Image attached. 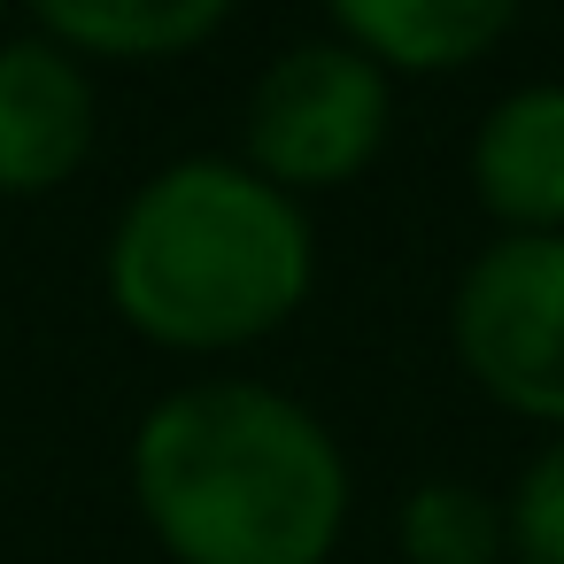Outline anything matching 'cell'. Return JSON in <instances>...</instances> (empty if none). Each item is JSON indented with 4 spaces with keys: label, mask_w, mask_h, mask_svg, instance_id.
<instances>
[{
    "label": "cell",
    "mask_w": 564,
    "mask_h": 564,
    "mask_svg": "<svg viewBox=\"0 0 564 564\" xmlns=\"http://www.w3.org/2000/svg\"><path fill=\"white\" fill-rule=\"evenodd\" d=\"M124 479L171 564H333L356 518L340 433L248 371H202L155 394L132 425Z\"/></svg>",
    "instance_id": "cell-1"
},
{
    "label": "cell",
    "mask_w": 564,
    "mask_h": 564,
    "mask_svg": "<svg viewBox=\"0 0 564 564\" xmlns=\"http://www.w3.org/2000/svg\"><path fill=\"white\" fill-rule=\"evenodd\" d=\"M101 294L163 356L263 348L317 294L310 202L240 155H171L109 217Z\"/></svg>",
    "instance_id": "cell-2"
},
{
    "label": "cell",
    "mask_w": 564,
    "mask_h": 564,
    "mask_svg": "<svg viewBox=\"0 0 564 564\" xmlns=\"http://www.w3.org/2000/svg\"><path fill=\"white\" fill-rule=\"evenodd\" d=\"M394 140V78L348 40L279 47L240 101V163H256L294 202L356 186Z\"/></svg>",
    "instance_id": "cell-3"
},
{
    "label": "cell",
    "mask_w": 564,
    "mask_h": 564,
    "mask_svg": "<svg viewBox=\"0 0 564 564\" xmlns=\"http://www.w3.org/2000/svg\"><path fill=\"white\" fill-rule=\"evenodd\" d=\"M456 371L541 433H564V232H495L448 294Z\"/></svg>",
    "instance_id": "cell-4"
},
{
    "label": "cell",
    "mask_w": 564,
    "mask_h": 564,
    "mask_svg": "<svg viewBox=\"0 0 564 564\" xmlns=\"http://www.w3.org/2000/svg\"><path fill=\"white\" fill-rule=\"evenodd\" d=\"M101 140L94 63L55 47L47 32L0 40V202L63 194Z\"/></svg>",
    "instance_id": "cell-5"
},
{
    "label": "cell",
    "mask_w": 564,
    "mask_h": 564,
    "mask_svg": "<svg viewBox=\"0 0 564 564\" xmlns=\"http://www.w3.org/2000/svg\"><path fill=\"white\" fill-rule=\"evenodd\" d=\"M464 178L495 232H564V78L495 94L471 124Z\"/></svg>",
    "instance_id": "cell-6"
},
{
    "label": "cell",
    "mask_w": 564,
    "mask_h": 564,
    "mask_svg": "<svg viewBox=\"0 0 564 564\" xmlns=\"http://www.w3.org/2000/svg\"><path fill=\"white\" fill-rule=\"evenodd\" d=\"M325 17L387 78H456L518 32L525 0H325Z\"/></svg>",
    "instance_id": "cell-7"
},
{
    "label": "cell",
    "mask_w": 564,
    "mask_h": 564,
    "mask_svg": "<svg viewBox=\"0 0 564 564\" xmlns=\"http://www.w3.org/2000/svg\"><path fill=\"white\" fill-rule=\"evenodd\" d=\"M24 9L32 32L78 63H178L232 24L240 0H24Z\"/></svg>",
    "instance_id": "cell-8"
},
{
    "label": "cell",
    "mask_w": 564,
    "mask_h": 564,
    "mask_svg": "<svg viewBox=\"0 0 564 564\" xmlns=\"http://www.w3.org/2000/svg\"><path fill=\"white\" fill-rule=\"evenodd\" d=\"M394 549H402V564H510V510L495 487L441 471L402 495Z\"/></svg>",
    "instance_id": "cell-9"
},
{
    "label": "cell",
    "mask_w": 564,
    "mask_h": 564,
    "mask_svg": "<svg viewBox=\"0 0 564 564\" xmlns=\"http://www.w3.org/2000/svg\"><path fill=\"white\" fill-rule=\"evenodd\" d=\"M510 510V564H564V433H541V448L502 487Z\"/></svg>",
    "instance_id": "cell-10"
},
{
    "label": "cell",
    "mask_w": 564,
    "mask_h": 564,
    "mask_svg": "<svg viewBox=\"0 0 564 564\" xmlns=\"http://www.w3.org/2000/svg\"><path fill=\"white\" fill-rule=\"evenodd\" d=\"M0 17H9V0H0Z\"/></svg>",
    "instance_id": "cell-11"
}]
</instances>
